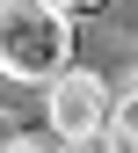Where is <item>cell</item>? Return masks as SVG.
<instances>
[{"instance_id":"2","label":"cell","mask_w":138,"mask_h":153,"mask_svg":"<svg viewBox=\"0 0 138 153\" xmlns=\"http://www.w3.org/2000/svg\"><path fill=\"white\" fill-rule=\"evenodd\" d=\"M44 117L58 131V146H94L109 131V80L87 66H66L58 80L44 88Z\"/></svg>"},{"instance_id":"7","label":"cell","mask_w":138,"mask_h":153,"mask_svg":"<svg viewBox=\"0 0 138 153\" xmlns=\"http://www.w3.org/2000/svg\"><path fill=\"white\" fill-rule=\"evenodd\" d=\"M0 7H7V0H0Z\"/></svg>"},{"instance_id":"6","label":"cell","mask_w":138,"mask_h":153,"mask_svg":"<svg viewBox=\"0 0 138 153\" xmlns=\"http://www.w3.org/2000/svg\"><path fill=\"white\" fill-rule=\"evenodd\" d=\"M7 131H15V124H7V117H0V139H7Z\"/></svg>"},{"instance_id":"3","label":"cell","mask_w":138,"mask_h":153,"mask_svg":"<svg viewBox=\"0 0 138 153\" xmlns=\"http://www.w3.org/2000/svg\"><path fill=\"white\" fill-rule=\"evenodd\" d=\"M94 153H138V73L109 95V131L94 139Z\"/></svg>"},{"instance_id":"4","label":"cell","mask_w":138,"mask_h":153,"mask_svg":"<svg viewBox=\"0 0 138 153\" xmlns=\"http://www.w3.org/2000/svg\"><path fill=\"white\" fill-rule=\"evenodd\" d=\"M0 153H58V146H44V139H22V131H7V139H0Z\"/></svg>"},{"instance_id":"1","label":"cell","mask_w":138,"mask_h":153,"mask_svg":"<svg viewBox=\"0 0 138 153\" xmlns=\"http://www.w3.org/2000/svg\"><path fill=\"white\" fill-rule=\"evenodd\" d=\"M73 66V15L51 0H7L0 7V80L51 88Z\"/></svg>"},{"instance_id":"5","label":"cell","mask_w":138,"mask_h":153,"mask_svg":"<svg viewBox=\"0 0 138 153\" xmlns=\"http://www.w3.org/2000/svg\"><path fill=\"white\" fill-rule=\"evenodd\" d=\"M51 7H66V15H80V7H102V0H51Z\"/></svg>"}]
</instances>
